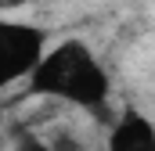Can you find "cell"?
<instances>
[{
    "label": "cell",
    "mask_w": 155,
    "mask_h": 151,
    "mask_svg": "<svg viewBox=\"0 0 155 151\" xmlns=\"http://www.w3.org/2000/svg\"><path fill=\"white\" fill-rule=\"evenodd\" d=\"M25 90L33 97H61L94 112L108 104V76L79 40H65L61 47H54L25 83Z\"/></svg>",
    "instance_id": "obj_1"
},
{
    "label": "cell",
    "mask_w": 155,
    "mask_h": 151,
    "mask_svg": "<svg viewBox=\"0 0 155 151\" xmlns=\"http://www.w3.org/2000/svg\"><path fill=\"white\" fill-rule=\"evenodd\" d=\"M108 151H155V126L137 108H123L108 130Z\"/></svg>",
    "instance_id": "obj_3"
},
{
    "label": "cell",
    "mask_w": 155,
    "mask_h": 151,
    "mask_svg": "<svg viewBox=\"0 0 155 151\" xmlns=\"http://www.w3.org/2000/svg\"><path fill=\"white\" fill-rule=\"evenodd\" d=\"M15 151H54L47 140H40V137H33V133H25V137H18L15 140Z\"/></svg>",
    "instance_id": "obj_4"
},
{
    "label": "cell",
    "mask_w": 155,
    "mask_h": 151,
    "mask_svg": "<svg viewBox=\"0 0 155 151\" xmlns=\"http://www.w3.org/2000/svg\"><path fill=\"white\" fill-rule=\"evenodd\" d=\"M47 29H40L33 22H0V79L15 83V79H33L43 58H47Z\"/></svg>",
    "instance_id": "obj_2"
}]
</instances>
